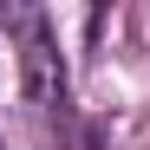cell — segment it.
<instances>
[{"label":"cell","mask_w":150,"mask_h":150,"mask_svg":"<svg viewBox=\"0 0 150 150\" xmlns=\"http://www.w3.org/2000/svg\"><path fill=\"white\" fill-rule=\"evenodd\" d=\"M0 20H7V33H13V46H20V79H26L33 111H39L46 124H59L65 105H72V79H65L59 33H52V20H46V7H7Z\"/></svg>","instance_id":"cell-1"}]
</instances>
